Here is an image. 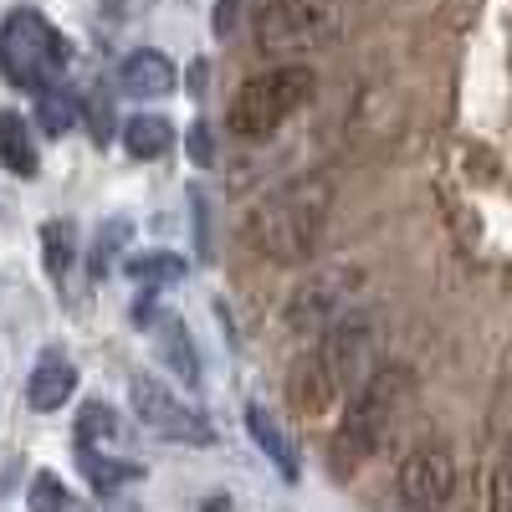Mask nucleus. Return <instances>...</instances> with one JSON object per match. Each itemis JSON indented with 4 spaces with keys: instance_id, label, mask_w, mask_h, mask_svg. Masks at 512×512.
<instances>
[{
    "instance_id": "1",
    "label": "nucleus",
    "mask_w": 512,
    "mask_h": 512,
    "mask_svg": "<svg viewBox=\"0 0 512 512\" xmlns=\"http://www.w3.org/2000/svg\"><path fill=\"white\" fill-rule=\"evenodd\" d=\"M328 205H333V190L328 180L318 175H297L287 180L282 190L262 195L251 210H246V246L262 256L272 267H297L318 256L323 246V231H328Z\"/></svg>"
},
{
    "instance_id": "2",
    "label": "nucleus",
    "mask_w": 512,
    "mask_h": 512,
    "mask_svg": "<svg viewBox=\"0 0 512 512\" xmlns=\"http://www.w3.org/2000/svg\"><path fill=\"white\" fill-rule=\"evenodd\" d=\"M400 390H405V369H390V364H379V369L359 384L349 415L338 420V431H333V441H328V472H333L338 482H349L359 466L379 451L384 431H390V420H395Z\"/></svg>"
},
{
    "instance_id": "3",
    "label": "nucleus",
    "mask_w": 512,
    "mask_h": 512,
    "mask_svg": "<svg viewBox=\"0 0 512 512\" xmlns=\"http://www.w3.org/2000/svg\"><path fill=\"white\" fill-rule=\"evenodd\" d=\"M67 57L72 52H67L62 31L41 11L21 6V11H11L6 21H0V77H6L11 88H21V93L52 88V82L67 72Z\"/></svg>"
},
{
    "instance_id": "4",
    "label": "nucleus",
    "mask_w": 512,
    "mask_h": 512,
    "mask_svg": "<svg viewBox=\"0 0 512 512\" xmlns=\"http://www.w3.org/2000/svg\"><path fill=\"white\" fill-rule=\"evenodd\" d=\"M313 88H318L313 67H297V62H282L272 72H256L246 88L231 98V113H226L231 134L236 139H267V134H277V128L313 98Z\"/></svg>"
},
{
    "instance_id": "5",
    "label": "nucleus",
    "mask_w": 512,
    "mask_h": 512,
    "mask_svg": "<svg viewBox=\"0 0 512 512\" xmlns=\"http://www.w3.org/2000/svg\"><path fill=\"white\" fill-rule=\"evenodd\" d=\"M344 36V11L333 0H267L256 16V47L267 57L323 52Z\"/></svg>"
},
{
    "instance_id": "6",
    "label": "nucleus",
    "mask_w": 512,
    "mask_h": 512,
    "mask_svg": "<svg viewBox=\"0 0 512 512\" xmlns=\"http://www.w3.org/2000/svg\"><path fill=\"white\" fill-rule=\"evenodd\" d=\"M359 292V267H318L313 277H303L292 292H287V328L292 333H323L328 323H338L349 313V297Z\"/></svg>"
},
{
    "instance_id": "7",
    "label": "nucleus",
    "mask_w": 512,
    "mask_h": 512,
    "mask_svg": "<svg viewBox=\"0 0 512 512\" xmlns=\"http://www.w3.org/2000/svg\"><path fill=\"white\" fill-rule=\"evenodd\" d=\"M128 400H134V415H139V425L144 431H154V436H164V441H180V446H210V425H205V415H195L175 390H169L164 379H154V374H134L128 379Z\"/></svg>"
},
{
    "instance_id": "8",
    "label": "nucleus",
    "mask_w": 512,
    "mask_h": 512,
    "mask_svg": "<svg viewBox=\"0 0 512 512\" xmlns=\"http://www.w3.org/2000/svg\"><path fill=\"white\" fill-rule=\"evenodd\" d=\"M451 487H456V461H451V451L441 441H420L400 461L395 492H400V507L405 512H446Z\"/></svg>"
},
{
    "instance_id": "9",
    "label": "nucleus",
    "mask_w": 512,
    "mask_h": 512,
    "mask_svg": "<svg viewBox=\"0 0 512 512\" xmlns=\"http://www.w3.org/2000/svg\"><path fill=\"white\" fill-rule=\"evenodd\" d=\"M318 354L328 359V369L338 374V384H359L379 369V333H374V318L369 313H344L338 323H328L323 328V338H318Z\"/></svg>"
},
{
    "instance_id": "10",
    "label": "nucleus",
    "mask_w": 512,
    "mask_h": 512,
    "mask_svg": "<svg viewBox=\"0 0 512 512\" xmlns=\"http://www.w3.org/2000/svg\"><path fill=\"white\" fill-rule=\"evenodd\" d=\"M139 323L149 328V338H154V349H159L164 369L180 374L185 384H200V354H195V338H190L185 318L169 313V308H159V303H144V308H139Z\"/></svg>"
},
{
    "instance_id": "11",
    "label": "nucleus",
    "mask_w": 512,
    "mask_h": 512,
    "mask_svg": "<svg viewBox=\"0 0 512 512\" xmlns=\"http://www.w3.org/2000/svg\"><path fill=\"white\" fill-rule=\"evenodd\" d=\"M338 395H344V384H338V374L328 369V359L318 349L292 364V374H287V405H292V415L318 420V415L333 410Z\"/></svg>"
},
{
    "instance_id": "12",
    "label": "nucleus",
    "mask_w": 512,
    "mask_h": 512,
    "mask_svg": "<svg viewBox=\"0 0 512 512\" xmlns=\"http://www.w3.org/2000/svg\"><path fill=\"white\" fill-rule=\"evenodd\" d=\"M72 390H77V364L67 354L47 349V354L36 359L31 379H26V405L41 410V415H52V410H62L72 400Z\"/></svg>"
},
{
    "instance_id": "13",
    "label": "nucleus",
    "mask_w": 512,
    "mask_h": 512,
    "mask_svg": "<svg viewBox=\"0 0 512 512\" xmlns=\"http://www.w3.org/2000/svg\"><path fill=\"white\" fill-rule=\"evenodd\" d=\"M118 88L128 98H164V93H175V62H169L164 52H134L118 67Z\"/></svg>"
},
{
    "instance_id": "14",
    "label": "nucleus",
    "mask_w": 512,
    "mask_h": 512,
    "mask_svg": "<svg viewBox=\"0 0 512 512\" xmlns=\"http://www.w3.org/2000/svg\"><path fill=\"white\" fill-rule=\"evenodd\" d=\"M246 425H251L256 446H262V451L272 456V466H277V472H282L287 482H297V451H292L287 431L277 425V415H272L267 405H246Z\"/></svg>"
},
{
    "instance_id": "15",
    "label": "nucleus",
    "mask_w": 512,
    "mask_h": 512,
    "mask_svg": "<svg viewBox=\"0 0 512 512\" xmlns=\"http://www.w3.org/2000/svg\"><path fill=\"white\" fill-rule=\"evenodd\" d=\"M0 164L11 169V175H21V180H31L36 175V144H31V123L21 118V113H11V108H0Z\"/></svg>"
},
{
    "instance_id": "16",
    "label": "nucleus",
    "mask_w": 512,
    "mask_h": 512,
    "mask_svg": "<svg viewBox=\"0 0 512 512\" xmlns=\"http://www.w3.org/2000/svg\"><path fill=\"white\" fill-rule=\"evenodd\" d=\"M169 144H175V123L164 113H139V118L123 123V149L134 159H159Z\"/></svg>"
},
{
    "instance_id": "17",
    "label": "nucleus",
    "mask_w": 512,
    "mask_h": 512,
    "mask_svg": "<svg viewBox=\"0 0 512 512\" xmlns=\"http://www.w3.org/2000/svg\"><path fill=\"white\" fill-rule=\"evenodd\" d=\"M77 466H82V477L93 482V492H113L118 482H134L139 477V466L118 461L113 451H93V446H77Z\"/></svg>"
},
{
    "instance_id": "18",
    "label": "nucleus",
    "mask_w": 512,
    "mask_h": 512,
    "mask_svg": "<svg viewBox=\"0 0 512 512\" xmlns=\"http://www.w3.org/2000/svg\"><path fill=\"white\" fill-rule=\"evenodd\" d=\"M77 113H82V103L72 98V88H62V82H52V88H41V93H36V123L47 128L52 139L67 134V128L77 123Z\"/></svg>"
},
{
    "instance_id": "19",
    "label": "nucleus",
    "mask_w": 512,
    "mask_h": 512,
    "mask_svg": "<svg viewBox=\"0 0 512 512\" xmlns=\"http://www.w3.org/2000/svg\"><path fill=\"white\" fill-rule=\"evenodd\" d=\"M72 256H77V231L72 221H47L41 226V262H47V272L62 282L72 272Z\"/></svg>"
},
{
    "instance_id": "20",
    "label": "nucleus",
    "mask_w": 512,
    "mask_h": 512,
    "mask_svg": "<svg viewBox=\"0 0 512 512\" xmlns=\"http://www.w3.org/2000/svg\"><path fill=\"white\" fill-rule=\"evenodd\" d=\"M123 441V431H118V420H113V410L108 405H82V415H77V446H93V451H113Z\"/></svg>"
},
{
    "instance_id": "21",
    "label": "nucleus",
    "mask_w": 512,
    "mask_h": 512,
    "mask_svg": "<svg viewBox=\"0 0 512 512\" xmlns=\"http://www.w3.org/2000/svg\"><path fill=\"white\" fill-rule=\"evenodd\" d=\"M185 272H190L185 256H175V251H154V256H134V262H128V277L144 282V287H169V282H180Z\"/></svg>"
},
{
    "instance_id": "22",
    "label": "nucleus",
    "mask_w": 512,
    "mask_h": 512,
    "mask_svg": "<svg viewBox=\"0 0 512 512\" xmlns=\"http://www.w3.org/2000/svg\"><path fill=\"white\" fill-rule=\"evenodd\" d=\"M487 512H512V441L502 446L492 477H487Z\"/></svg>"
},
{
    "instance_id": "23",
    "label": "nucleus",
    "mask_w": 512,
    "mask_h": 512,
    "mask_svg": "<svg viewBox=\"0 0 512 512\" xmlns=\"http://www.w3.org/2000/svg\"><path fill=\"white\" fill-rule=\"evenodd\" d=\"M26 507L31 512H62L67 507V487L57 472H36L31 477V492H26Z\"/></svg>"
},
{
    "instance_id": "24",
    "label": "nucleus",
    "mask_w": 512,
    "mask_h": 512,
    "mask_svg": "<svg viewBox=\"0 0 512 512\" xmlns=\"http://www.w3.org/2000/svg\"><path fill=\"white\" fill-rule=\"evenodd\" d=\"M123 241H128V221H103V231H98V251H93V277L108 272V256H113V246H123Z\"/></svg>"
},
{
    "instance_id": "25",
    "label": "nucleus",
    "mask_w": 512,
    "mask_h": 512,
    "mask_svg": "<svg viewBox=\"0 0 512 512\" xmlns=\"http://www.w3.org/2000/svg\"><path fill=\"white\" fill-rule=\"evenodd\" d=\"M190 159H195L200 169H210V159H216V144H210V128H205V123L190 128Z\"/></svg>"
},
{
    "instance_id": "26",
    "label": "nucleus",
    "mask_w": 512,
    "mask_h": 512,
    "mask_svg": "<svg viewBox=\"0 0 512 512\" xmlns=\"http://www.w3.org/2000/svg\"><path fill=\"white\" fill-rule=\"evenodd\" d=\"M236 11H241V0H221V11H216V36H231Z\"/></svg>"
},
{
    "instance_id": "27",
    "label": "nucleus",
    "mask_w": 512,
    "mask_h": 512,
    "mask_svg": "<svg viewBox=\"0 0 512 512\" xmlns=\"http://www.w3.org/2000/svg\"><path fill=\"white\" fill-rule=\"evenodd\" d=\"M200 512H236V507H231V497H226V492H210V497L200 502Z\"/></svg>"
},
{
    "instance_id": "28",
    "label": "nucleus",
    "mask_w": 512,
    "mask_h": 512,
    "mask_svg": "<svg viewBox=\"0 0 512 512\" xmlns=\"http://www.w3.org/2000/svg\"><path fill=\"white\" fill-rule=\"evenodd\" d=\"M108 11H144V6H154V0H103Z\"/></svg>"
},
{
    "instance_id": "29",
    "label": "nucleus",
    "mask_w": 512,
    "mask_h": 512,
    "mask_svg": "<svg viewBox=\"0 0 512 512\" xmlns=\"http://www.w3.org/2000/svg\"><path fill=\"white\" fill-rule=\"evenodd\" d=\"M88 512H98V507H88Z\"/></svg>"
}]
</instances>
